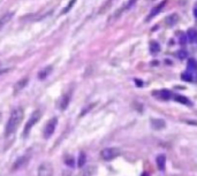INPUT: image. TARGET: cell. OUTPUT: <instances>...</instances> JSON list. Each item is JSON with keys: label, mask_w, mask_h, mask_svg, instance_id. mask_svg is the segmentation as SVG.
I'll list each match as a JSON object with an SVG mask.
<instances>
[{"label": "cell", "mask_w": 197, "mask_h": 176, "mask_svg": "<svg viewBox=\"0 0 197 176\" xmlns=\"http://www.w3.org/2000/svg\"><path fill=\"white\" fill-rule=\"evenodd\" d=\"M23 116H24V112H23L22 107H17L12 112L10 117H9L7 124H6V128H5V136L6 137L13 135L16 131V129L19 128V125L21 124V122L23 120Z\"/></svg>", "instance_id": "obj_1"}, {"label": "cell", "mask_w": 197, "mask_h": 176, "mask_svg": "<svg viewBox=\"0 0 197 176\" xmlns=\"http://www.w3.org/2000/svg\"><path fill=\"white\" fill-rule=\"evenodd\" d=\"M120 153H121V150L119 147H106L100 152V157L104 160L110 161V160H113L114 158L119 157Z\"/></svg>", "instance_id": "obj_2"}, {"label": "cell", "mask_w": 197, "mask_h": 176, "mask_svg": "<svg viewBox=\"0 0 197 176\" xmlns=\"http://www.w3.org/2000/svg\"><path fill=\"white\" fill-rule=\"evenodd\" d=\"M40 116H42V113H40L39 111H35L33 114H31L30 118L28 120V123H27L26 127H24V130H23V137H27V136L29 135L31 128H33V125L40 120Z\"/></svg>", "instance_id": "obj_3"}, {"label": "cell", "mask_w": 197, "mask_h": 176, "mask_svg": "<svg viewBox=\"0 0 197 176\" xmlns=\"http://www.w3.org/2000/svg\"><path fill=\"white\" fill-rule=\"evenodd\" d=\"M57 124H58V118H57V117H52V118L46 123V125H45V128H44V134H43L44 138L47 139V138H50V137L53 135Z\"/></svg>", "instance_id": "obj_4"}, {"label": "cell", "mask_w": 197, "mask_h": 176, "mask_svg": "<svg viewBox=\"0 0 197 176\" xmlns=\"http://www.w3.org/2000/svg\"><path fill=\"white\" fill-rule=\"evenodd\" d=\"M53 167L50 162H43L38 168V176H52Z\"/></svg>", "instance_id": "obj_5"}, {"label": "cell", "mask_w": 197, "mask_h": 176, "mask_svg": "<svg viewBox=\"0 0 197 176\" xmlns=\"http://www.w3.org/2000/svg\"><path fill=\"white\" fill-rule=\"evenodd\" d=\"M29 159H30V155H28V154H26V155H22V157H20L14 164H13V166H12V172H15V170H17V169H20V168H22L28 161H29Z\"/></svg>", "instance_id": "obj_6"}, {"label": "cell", "mask_w": 197, "mask_h": 176, "mask_svg": "<svg viewBox=\"0 0 197 176\" xmlns=\"http://www.w3.org/2000/svg\"><path fill=\"white\" fill-rule=\"evenodd\" d=\"M70 99H71V91H68L62 96V98L60 100V109L61 111H65L66 108L68 107V105L70 103Z\"/></svg>", "instance_id": "obj_7"}, {"label": "cell", "mask_w": 197, "mask_h": 176, "mask_svg": "<svg viewBox=\"0 0 197 176\" xmlns=\"http://www.w3.org/2000/svg\"><path fill=\"white\" fill-rule=\"evenodd\" d=\"M13 16H14V13H13V12H8V13H5V14L0 17V31L13 19Z\"/></svg>", "instance_id": "obj_8"}, {"label": "cell", "mask_w": 197, "mask_h": 176, "mask_svg": "<svg viewBox=\"0 0 197 176\" xmlns=\"http://www.w3.org/2000/svg\"><path fill=\"white\" fill-rule=\"evenodd\" d=\"M151 127L155 129V130H162L166 127V123H165L164 120H160V118H152L151 120Z\"/></svg>", "instance_id": "obj_9"}, {"label": "cell", "mask_w": 197, "mask_h": 176, "mask_svg": "<svg viewBox=\"0 0 197 176\" xmlns=\"http://www.w3.org/2000/svg\"><path fill=\"white\" fill-rule=\"evenodd\" d=\"M165 5H166V0L162 1V2L159 3V5H157V6H156V7H155V8H153V9L151 10V13L149 14V16L146 17V21H150V20H151V17L156 16V15H157V14H158V13H159V12H160V10H162L163 8H164Z\"/></svg>", "instance_id": "obj_10"}, {"label": "cell", "mask_w": 197, "mask_h": 176, "mask_svg": "<svg viewBox=\"0 0 197 176\" xmlns=\"http://www.w3.org/2000/svg\"><path fill=\"white\" fill-rule=\"evenodd\" d=\"M28 82H29V78L28 77H24V78H22V80H20L16 84H15V87H14V93L16 94L17 92H20L22 89H24L27 87V84H28Z\"/></svg>", "instance_id": "obj_11"}, {"label": "cell", "mask_w": 197, "mask_h": 176, "mask_svg": "<svg viewBox=\"0 0 197 176\" xmlns=\"http://www.w3.org/2000/svg\"><path fill=\"white\" fill-rule=\"evenodd\" d=\"M52 70H53V67H52V66H47V67H45L44 69H42V70L38 73V78H39L40 81L45 80L49 75H51Z\"/></svg>", "instance_id": "obj_12"}, {"label": "cell", "mask_w": 197, "mask_h": 176, "mask_svg": "<svg viewBox=\"0 0 197 176\" xmlns=\"http://www.w3.org/2000/svg\"><path fill=\"white\" fill-rule=\"evenodd\" d=\"M157 166H158L159 170H165V167H166V157H165L164 154H159L157 157Z\"/></svg>", "instance_id": "obj_13"}, {"label": "cell", "mask_w": 197, "mask_h": 176, "mask_svg": "<svg viewBox=\"0 0 197 176\" xmlns=\"http://www.w3.org/2000/svg\"><path fill=\"white\" fill-rule=\"evenodd\" d=\"M187 38H188V40L191 42V43L196 42L197 40V31L195 29L188 30V32H187Z\"/></svg>", "instance_id": "obj_14"}, {"label": "cell", "mask_w": 197, "mask_h": 176, "mask_svg": "<svg viewBox=\"0 0 197 176\" xmlns=\"http://www.w3.org/2000/svg\"><path fill=\"white\" fill-rule=\"evenodd\" d=\"M178 20H179V16L176 14H172L171 16H168L166 19V23L168 26H174L175 23H178Z\"/></svg>", "instance_id": "obj_15"}, {"label": "cell", "mask_w": 197, "mask_h": 176, "mask_svg": "<svg viewBox=\"0 0 197 176\" xmlns=\"http://www.w3.org/2000/svg\"><path fill=\"white\" fill-rule=\"evenodd\" d=\"M175 100H176L178 103L183 104V105H187V106H190V105H191L190 100H189L188 98H186L185 96H176V97H175Z\"/></svg>", "instance_id": "obj_16"}, {"label": "cell", "mask_w": 197, "mask_h": 176, "mask_svg": "<svg viewBox=\"0 0 197 176\" xmlns=\"http://www.w3.org/2000/svg\"><path fill=\"white\" fill-rule=\"evenodd\" d=\"M112 2H113V0H107V1H106V2H105L101 7H100V9H99V12H98L99 14H104V13H105V12H106L110 7H111Z\"/></svg>", "instance_id": "obj_17"}, {"label": "cell", "mask_w": 197, "mask_h": 176, "mask_svg": "<svg viewBox=\"0 0 197 176\" xmlns=\"http://www.w3.org/2000/svg\"><path fill=\"white\" fill-rule=\"evenodd\" d=\"M150 46H151V47H150V50H151V52H152V53H158V52L160 51V45H159L157 42H152Z\"/></svg>", "instance_id": "obj_18"}, {"label": "cell", "mask_w": 197, "mask_h": 176, "mask_svg": "<svg viewBox=\"0 0 197 176\" xmlns=\"http://www.w3.org/2000/svg\"><path fill=\"white\" fill-rule=\"evenodd\" d=\"M160 97H162V99H164V100H168V99H171L172 93H171V91H168V90H162V91H160Z\"/></svg>", "instance_id": "obj_19"}, {"label": "cell", "mask_w": 197, "mask_h": 176, "mask_svg": "<svg viewBox=\"0 0 197 176\" xmlns=\"http://www.w3.org/2000/svg\"><path fill=\"white\" fill-rule=\"evenodd\" d=\"M85 154L82 152V153H80V158H78V167H83L84 166V164H85Z\"/></svg>", "instance_id": "obj_20"}, {"label": "cell", "mask_w": 197, "mask_h": 176, "mask_svg": "<svg viewBox=\"0 0 197 176\" xmlns=\"http://www.w3.org/2000/svg\"><path fill=\"white\" fill-rule=\"evenodd\" d=\"M188 67H189V69H194V70H196L197 69V62L194 60V59H189Z\"/></svg>", "instance_id": "obj_21"}, {"label": "cell", "mask_w": 197, "mask_h": 176, "mask_svg": "<svg viewBox=\"0 0 197 176\" xmlns=\"http://www.w3.org/2000/svg\"><path fill=\"white\" fill-rule=\"evenodd\" d=\"M181 78H182L183 81H186V82H190V81H193V76H191L190 74H188V73H183V74L181 75Z\"/></svg>", "instance_id": "obj_22"}, {"label": "cell", "mask_w": 197, "mask_h": 176, "mask_svg": "<svg viewBox=\"0 0 197 176\" xmlns=\"http://www.w3.org/2000/svg\"><path fill=\"white\" fill-rule=\"evenodd\" d=\"M65 164L68 167H74V158L71 157H67L65 159Z\"/></svg>", "instance_id": "obj_23"}, {"label": "cell", "mask_w": 197, "mask_h": 176, "mask_svg": "<svg viewBox=\"0 0 197 176\" xmlns=\"http://www.w3.org/2000/svg\"><path fill=\"white\" fill-rule=\"evenodd\" d=\"M75 1H76V0H70V1H69V3L67 5V7H66V8H64V10L61 12V14H66L67 12H69V9L73 7V5L75 3Z\"/></svg>", "instance_id": "obj_24"}, {"label": "cell", "mask_w": 197, "mask_h": 176, "mask_svg": "<svg viewBox=\"0 0 197 176\" xmlns=\"http://www.w3.org/2000/svg\"><path fill=\"white\" fill-rule=\"evenodd\" d=\"M187 57V52L186 51H180L178 52V58L179 59H185Z\"/></svg>", "instance_id": "obj_25"}, {"label": "cell", "mask_w": 197, "mask_h": 176, "mask_svg": "<svg viewBox=\"0 0 197 176\" xmlns=\"http://www.w3.org/2000/svg\"><path fill=\"white\" fill-rule=\"evenodd\" d=\"M135 2H136V0H129V2H128L126 6H125V9H126V10H127V9H129V8H130V7L132 6V5H134V3H135Z\"/></svg>", "instance_id": "obj_26"}, {"label": "cell", "mask_w": 197, "mask_h": 176, "mask_svg": "<svg viewBox=\"0 0 197 176\" xmlns=\"http://www.w3.org/2000/svg\"><path fill=\"white\" fill-rule=\"evenodd\" d=\"M136 83H137V85H138V87H143V82H141V81L136 80Z\"/></svg>", "instance_id": "obj_27"}, {"label": "cell", "mask_w": 197, "mask_h": 176, "mask_svg": "<svg viewBox=\"0 0 197 176\" xmlns=\"http://www.w3.org/2000/svg\"><path fill=\"white\" fill-rule=\"evenodd\" d=\"M187 123H190V124H195V125H197V122H193L191 120H189V121H186Z\"/></svg>", "instance_id": "obj_28"}, {"label": "cell", "mask_w": 197, "mask_h": 176, "mask_svg": "<svg viewBox=\"0 0 197 176\" xmlns=\"http://www.w3.org/2000/svg\"><path fill=\"white\" fill-rule=\"evenodd\" d=\"M194 15H195V16L197 17V5H196V7L194 8Z\"/></svg>", "instance_id": "obj_29"}, {"label": "cell", "mask_w": 197, "mask_h": 176, "mask_svg": "<svg viewBox=\"0 0 197 176\" xmlns=\"http://www.w3.org/2000/svg\"><path fill=\"white\" fill-rule=\"evenodd\" d=\"M185 38H186V37H182V38H181V43H182V44L186 43V39H185Z\"/></svg>", "instance_id": "obj_30"}, {"label": "cell", "mask_w": 197, "mask_h": 176, "mask_svg": "<svg viewBox=\"0 0 197 176\" xmlns=\"http://www.w3.org/2000/svg\"><path fill=\"white\" fill-rule=\"evenodd\" d=\"M0 74H1V71H0Z\"/></svg>", "instance_id": "obj_31"}, {"label": "cell", "mask_w": 197, "mask_h": 176, "mask_svg": "<svg viewBox=\"0 0 197 176\" xmlns=\"http://www.w3.org/2000/svg\"><path fill=\"white\" fill-rule=\"evenodd\" d=\"M0 116H1V114H0Z\"/></svg>", "instance_id": "obj_32"}]
</instances>
